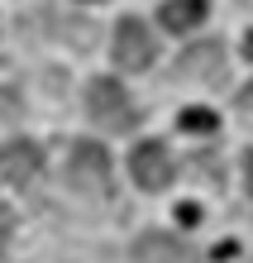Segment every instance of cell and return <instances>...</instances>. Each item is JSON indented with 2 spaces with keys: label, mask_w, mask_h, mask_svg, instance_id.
<instances>
[{
  "label": "cell",
  "mask_w": 253,
  "mask_h": 263,
  "mask_svg": "<svg viewBox=\"0 0 253 263\" xmlns=\"http://www.w3.org/2000/svg\"><path fill=\"white\" fill-rule=\"evenodd\" d=\"M67 182L76 192H86V196H105L110 192V153L101 144H72L67 153Z\"/></svg>",
  "instance_id": "7a4b0ae2"
},
{
  "label": "cell",
  "mask_w": 253,
  "mask_h": 263,
  "mask_svg": "<svg viewBox=\"0 0 253 263\" xmlns=\"http://www.w3.org/2000/svg\"><path fill=\"white\" fill-rule=\"evenodd\" d=\"M244 53H248V58H253V34H248V43H244Z\"/></svg>",
  "instance_id": "4fadbf2b"
},
{
  "label": "cell",
  "mask_w": 253,
  "mask_h": 263,
  "mask_svg": "<svg viewBox=\"0 0 253 263\" xmlns=\"http://www.w3.org/2000/svg\"><path fill=\"white\" fill-rule=\"evenodd\" d=\"M205 0H167L163 10H158V20H163V29H172V34H186V29H196L205 20Z\"/></svg>",
  "instance_id": "ba28073f"
},
{
  "label": "cell",
  "mask_w": 253,
  "mask_h": 263,
  "mask_svg": "<svg viewBox=\"0 0 253 263\" xmlns=\"http://www.w3.org/2000/svg\"><path fill=\"white\" fill-rule=\"evenodd\" d=\"M177 77H201V82H220L225 77V43L205 39V43H191L182 58H177Z\"/></svg>",
  "instance_id": "8992f818"
},
{
  "label": "cell",
  "mask_w": 253,
  "mask_h": 263,
  "mask_svg": "<svg viewBox=\"0 0 253 263\" xmlns=\"http://www.w3.org/2000/svg\"><path fill=\"white\" fill-rule=\"evenodd\" d=\"M38 173H43V153H38V144L14 139V144L0 148V177H5L10 187H29Z\"/></svg>",
  "instance_id": "5b68a950"
},
{
  "label": "cell",
  "mask_w": 253,
  "mask_h": 263,
  "mask_svg": "<svg viewBox=\"0 0 253 263\" xmlns=\"http://www.w3.org/2000/svg\"><path fill=\"white\" fill-rule=\"evenodd\" d=\"M10 230H14V215H10L5 206H0V244H5V239H10Z\"/></svg>",
  "instance_id": "8fae6325"
},
{
  "label": "cell",
  "mask_w": 253,
  "mask_h": 263,
  "mask_svg": "<svg viewBox=\"0 0 253 263\" xmlns=\"http://www.w3.org/2000/svg\"><path fill=\"white\" fill-rule=\"evenodd\" d=\"M129 173H134V182L139 187H148V192H163L167 182H172V153L158 144V139H148V144H139L134 153H129Z\"/></svg>",
  "instance_id": "277c9868"
},
{
  "label": "cell",
  "mask_w": 253,
  "mask_h": 263,
  "mask_svg": "<svg viewBox=\"0 0 253 263\" xmlns=\"http://www.w3.org/2000/svg\"><path fill=\"white\" fill-rule=\"evenodd\" d=\"M239 115H244V120H253V82L239 91Z\"/></svg>",
  "instance_id": "30bf717a"
},
{
  "label": "cell",
  "mask_w": 253,
  "mask_h": 263,
  "mask_svg": "<svg viewBox=\"0 0 253 263\" xmlns=\"http://www.w3.org/2000/svg\"><path fill=\"white\" fill-rule=\"evenodd\" d=\"M86 115L96 120L101 129H134L139 105H134V96H129L120 82H110V77H96V82L86 86Z\"/></svg>",
  "instance_id": "6da1fadb"
},
{
  "label": "cell",
  "mask_w": 253,
  "mask_h": 263,
  "mask_svg": "<svg viewBox=\"0 0 253 263\" xmlns=\"http://www.w3.org/2000/svg\"><path fill=\"white\" fill-rule=\"evenodd\" d=\"M182 129L186 134H210L215 129V110H196V105H191V110H182Z\"/></svg>",
  "instance_id": "9c48e42d"
},
{
  "label": "cell",
  "mask_w": 253,
  "mask_h": 263,
  "mask_svg": "<svg viewBox=\"0 0 253 263\" xmlns=\"http://www.w3.org/2000/svg\"><path fill=\"white\" fill-rule=\"evenodd\" d=\"M115 63L124 67V72H144L148 63H153V53H158V43H153V34L139 20H120L115 24Z\"/></svg>",
  "instance_id": "3957f363"
},
{
  "label": "cell",
  "mask_w": 253,
  "mask_h": 263,
  "mask_svg": "<svg viewBox=\"0 0 253 263\" xmlns=\"http://www.w3.org/2000/svg\"><path fill=\"white\" fill-rule=\"evenodd\" d=\"M134 258L139 263H196V254L172 235H144L134 244Z\"/></svg>",
  "instance_id": "52a82bcc"
},
{
  "label": "cell",
  "mask_w": 253,
  "mask_h": 263,
  "mask_svg": "<svg viewBox=\"0 0 253 263\" xmlns=\"http://www.w3.org/2000/svg\"><path fill=\"white\" fill-rule=\"evenodd\" d=\"M244 177H248V192H253V158H248V173H244Z\"/></svg>",
  "instance_id": "7c38bea8"
}]
</instances>
